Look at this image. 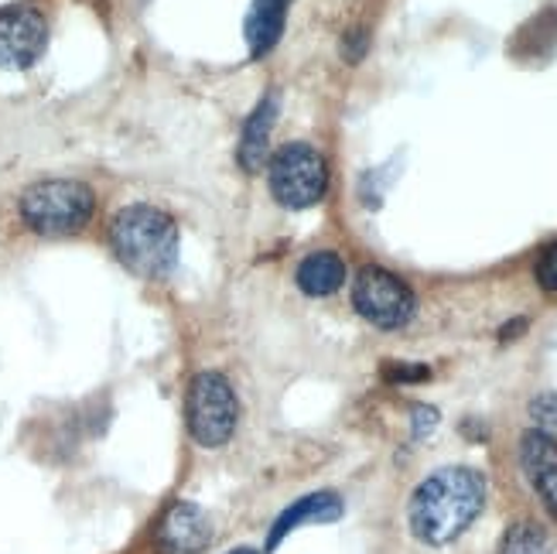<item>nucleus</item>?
Wrapping results in <instances>:
<instances>
[{"instance_id":"obj_17","label":"nucleus","mask_w":557,"mask_h":554,"mask_svg":"<svg viewBox=\"0 0 557 554\" xmlns=\"http://www.w3.org/2000/svg\"><path fill=\"white\" fill-rule=\"evenodd\" d=\"M383 377L391 383H407V380H428L431 370L428 367H386Z\"/></svg>"},{"instance_id":"obj_18","label":"nucleus","mask_w":557,"mask_h":554,"mask_svg":"<svg viewBox=\"0 0 557 554\" xmlns=\"http://www.w3.org/2000/svg\"><path fill=\"white\" fill-rule=\"evenodd\" d=\"M362 48H367V35H362V32L356 28V32L349 35V41H343V56H346L349 62H359Z\"/></svg>"},{"instance_id":"obj_16","label":"nucleus","mask_w":557,"mask_h":554,"mask_svg":"<svg viewBox=\"0 0 557 554\" xmlns=\"http://www.w3.org/2000/svg\"><path fill=\"white\" fill-rule=\"evenodd\" d=\"M537 281L544 292H557V244H550L537 260Z\"/></svg>"},{"instance_id":"obj_3","label":"nucleus","mask_w":557,"mask_h":554,"mask_svg":"<svg viewBox=\"0 0 557 554\" xmlns=\"http://www.w3.org/2000/svg\"><path fill=\"white\" fill-rule=\"evenodd\" d=\"M96 209L92 188L72 178L38 182L21 196V216L35 233L45 236H65L89 223Z\"/></svg>"},{"instance_id":"obj_19","label":"nucleus","mask_w":557,"mask_h":554,"mask_svg":"<svg viewBox=\"0 0 557 554\" xmlns=\"http://www.w3.org/2000/svg\"><path fill=\"white\" fill-rule=\"evenodd\" d=\"M414 421H418V428H414V435L421 439L424 435V431L434 424V421H438V411H431V407H418V411H414Z\"/></svg>"},{"instance_id":"obj_9","label":"nucleus","mask_w":557,"mask_h":554,"mask_svg":"<svg viewBox=\"0 0 557 554\" xmlns=\"http://www.w3.org/2000/svg\"><path fill=\"white\" fill-rule=\"evenodd\" d=\"M520 463H523L530 487L537 490L541 503L547 507V514L557 520V442L537 428L527 431L520 442Z\"/></svg>"},{"instance_id":"obj_20","label":"nucleus","mask_w":557,"mask_h":554,"mask_svg":"<svg viewBox=\"0 0 557 554\" xmlns=\"http://www.w3.org/2000/svg\"><path fill=\"white\" fill-rule=\"evenodd\" d=\"M230 554H260V551H253V547H236V551H230Z\"/></svg>"},{"instance_id":"obj_14","label":"nucleus","mask_w":557,"mask_h":554,"mask_svg":"<svg viewBox=\"0 0 557 554\" xmlns=\"http://www.w3.org/2000/svg\"><path fill=\"white\" fill-rule=\"evenodd\" d=\"M499 554H547V534L534 520H517L506 531Z\"/></svg>"},{"instance_id":"obj_7","label":"nucleus","mask_w":557,"mask_h":554,"mask_svg":"<svg viewBox=\"0 0 557 554\" xmlns=\"http://www.w3.org/2000/svg\"><path fill=\"white\" fill-rule=\"evenodd\" d=\"M48 45L45 17L32 8L0 11V69H28Z\"/></svg>"},{"instance_id":"obj_5","label":"nucleus","mask_w":557,"mask_h":554,"mask_svg":"<svg viewBox=\"0 0 557 554\" xmlns=\"http://www.w3.org/2000/svg\"><path fill=\"white\" fill-rule=\"evenodd\" d=\"M329 188L325 158L308 144H284L271 161V192L287 209H308L322 202Z\"/></svg>"},{"instance_id":"obj_8","label":"nucleus","mask_w":557,"mask_h":554,"mask_svg":"<svg viewBox=\"0 0 557 554\" xmlns=\"http://www.w3.org/2000/svg\"><path fill=\"white\" fill-rule=\"evenodd\" d=\"M212 544V520L196 503H175L158 527L161 554H202Z\"/></svg>"},{"instance_id":"obj_15","label":"nucleus","mask_w":557,"mask_h":554,"mask_svg":"<svg viewBox=\"0 0 557 554\" xmlns=\"http://www.w3.org/2000/svg\"><path fill=\"white\" fill-rule=\"evenodd\" d=\"M530 415H534V421H537V431H544V435H550L557 442V397L554 394L537 397L534 404H530Z\"/></svg>"},{"instance_id":"obj_1","label":"nucleus","mask_w":557,"mask_h":554,"mask_svg":"<svg viewBox=\"0 0 557 554\" xmlns=\"http://www.w3.org/2000/svg\"><path fill=\"white\" fill-rule=\"evenodd\" d=\"M486 507V479L469 466H445L410 496L407 520L418 541L442 547L462 538Z\"/></svg>"},{"instance_id":"obj_10","label":"nucleus","mask_w":557,"mask_h":554,"mask_svg":"<svg viewBox=\"0 0 557 554\" xmlns=\"http://www.w3.org/2000/svg\"><path fill=\"white\" fill-rule=\"evenodd\" d=\"M338 517H343V500H338L335 493H311L277 517L268 547H277L290 531H298L301 524H332Z\"/></svg>"},{"instance_id":"obj_11","label":"nucleus","mask_w":557,"mask_h":554,"mask_svg":"<svg viewBox=\"0 0 557 554\" xmlns=\"http://www.w3.org/2000/svg\"><path fill=\"white\" fill-rule=\"evenodd\" d=\"M346 284V263L338 254L332 250H319L301 260L298 268V287L311 298H325V295H335L338 287Z\"/></svg>"},{"instance_id":"obj_13","label":"nucleus","mask_w":557,"mask_h":554,"mask_svg":"<svg viewBox=\"0 0 557 554\" xmlns=\"http://www.w3.org/2000/svg\"><path fill=\"white\" fill-rule=\"evenodd\" d=\"M277 120V100L268 96L253 116L244 124V140H239V161H244L247 172H260L263 168V155H268V137H271V127Z\"/></svg>"},{"instance_id":"obj_6","label":"nucleus","mask_w":557,"mask_h":554,"mask_svg":"<svg viewBox=\"0 0 557 554\" xmlns=\"http://www.w3.org/2000/svg\"><path fill=\"white\" fill-rule=\"evenodd\" d=\"M352 305L362 319L383 332L404 329L414 319V295H410V287L383 268H367L356 278Z\"/></svg>"},{"instance_id":"obj_12","label":"nucleus","mask_w":557,"mask_h":554,"mask_svg":"<svg viewBox=\"0 0 557 554\" xmlns=\"http://www.w3.org/2000/svg\"><path fill=\"white\" fill-rule=\"evenodd\" d=\"M284 14H287V0H253V8L247 14V45L253 59H263L277 45L284 32Z\"/></svg>"},{"instance_id":"obj_4","label":"nucleus","mask_w":557,"mask_h":554,"mask_svg":"<svg viewBox=\"0 0 557 554\" xmlns=\"http://www.w3.org/2000/svg\"><path fill=\"white\" fill-rule=\"evenodd\" d=\"M188 431L202 448H220L233 439L239 404L230 380L220 373H199L188 387Z\"/></svg>"},{"instance_id":"obj_2","label":"nucleus","mask_w":557,"mask_h":554,"mask_svg":"<svg viewBox=\"0 0 557 554\" xmlns=\"http://www.w3.org/2000/svg\"><path fill=\"white\" fill-rule=\"evenodd\" d=\"M110 239L120 263L137 278H164L178 260V226L172 216L151 206H127L116 212Z\"/></svg>"}]
</instances>
